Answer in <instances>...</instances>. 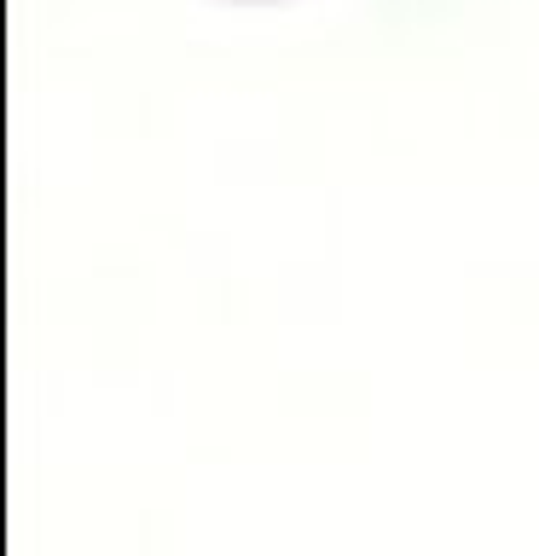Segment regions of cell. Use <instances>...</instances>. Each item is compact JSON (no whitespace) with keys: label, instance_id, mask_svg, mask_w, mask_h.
I'll return each mask as SVG.
<instances>
[]
</instances>
